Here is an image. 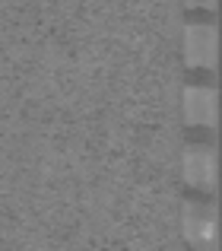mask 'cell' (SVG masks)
I'll use <instances>...</instances> for the list:
<instances>
[{"label":"cell","instance_id":"cell-2","mask_svg":"<svg viewBox=\"0 0 222 251\" xmlns=\"http://www.w3.org/2000/svg\"><path fill=\"white\" fill-rule=\"evenodd\" d=\"M184 57L194 70H213L216 64V25L194 19L184 29Z\"/></svg>","mask_w":222,"mask_h":251},{"label":"cell","instance_id":"cell-1","mask_svg":"<svg viewBox=\"0 0 222 251\" xmlns=\"http://www.w3.org/2000/svg\"><path fill=\"white\" fill-rule=\"evenodd\" d=\"M216 207L206 197H194L184 203V239L194 248H213L216 245Z\"/></svg>","mask_w":222,"mask_h":251},{"label":"cell","instance_id":"cell-3","mask_svg":"<svg viewBox=\"0 0 222 251\" xmlns=\"http://www.w3.org/2000/svg\"><path fill=\"white\" fill-rule=\"evenodd\" d=\"M184 181L206 194L216 188V150L210 143H191L184 150Z\"/></svg>","mask_w":222,"mask_h":251},{"label":"cell","instance_id":"cell-5","mask_svg":"<svg viewBox=\"0 0 222 251\" xmlns=\"http://www.w3.org/2000/svg\"><path fill=\"white\" fill-rule=\"evenodd\" d=\"M187 3H191L194 10H213V6H216V0H187Z\"/></svg>","mask_w":222,"mask_h":251},{"label":"cell","instance_id":"cell-4","mask_svg":"<svg viewBox=\"0 0 222 251\" xmlns=\"http://www.w3.org/2000/svg\"><path fill=\"white\" fill-rule=\"evenodd\" d=\"M184 121L191 127H216V89L210 83H191L184 89Z\"/></svg>","mask_w":222,"mask_h":251}]
</instances>
